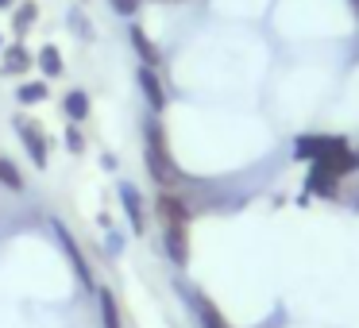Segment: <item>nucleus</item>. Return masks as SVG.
Instances as JSON below:
<instances>
[{
	"mask_svg": "<svg viewBox=\"0 0 359 328\" xmlns=\"http://www.w3.org/2000/svg\"><path fill=\"white\" fill-rule=\"evenodd\" d=\"M143 135H147V170H151V178H155L163 189L178 186L182 174H178V166H174V158H170V147H166L163 124H158V120H147Z\"/></svg>",
	"mask_w": 359,
	"mask_h": 328,
	"instance_id": "obj_1",
	"label": "nucleus"
},
{
	"mask_svg": "<svg viewBox=\"0 0 359 328\" xmlns=\"http://www.w3.org/2000/svg\"><path fill=\"white\" fill-rule=\"evenodd\" d=\"M348 147V139H340V135H297L294 143V158H302V163H320V158H332L336 151Z\"/></svg>",
	"mask_w": 359,
	"mask_h": 328,
	"instance_id": "obj_2",
	"label": "nucleus"
},
{
	"mask_svg": "<svg viewBox=\"0 0 359 328\" xmlns=\"http://www.w3.org/2000/svg\"><path fill=\"white\" fill-rule=\"evenodd\" d=\"M55 235H58V243H62V251H66V259H70V266H74V274H78V282H81L86 289H97L93 271H89L86 255H81V247H78V240L70 235V228H66L62 220H55Z\"/></svg>",
	"mask_w": 359,
	"mask_h": 328,
	"instance_id": "obj_3",
	"label": "nucleus"
},
{
	"mask_svg": "<svg viewBox=\"0 0 359 328\" xmlns=\"http://www.w3.org/2000/svg\"><path fill=\"white\" fill-rule=\"evenodd\" d=\"M16 132H20V139H24V147H27V155H32V163L43 170V166H47V135H43V128L35 124V120L20 116V120H16Z\"/></svg>",
	"mask_w": 359,
	"mask_h": 328,
	"instance_id": "obj_4",
	"label": "nucleus"
},
{
	"mask_svg": "<svg viewBox=\"0 0 359 328\" xmlns=\"http://www.w3.org/2000/svg\"><path fill=\"white\" fill-rule=\"evenodd\" d=\"M163 243H166V255L174 259V266L189 263V232H186V224H163Z\"/></svg>",
	"mask_w": 359,
	"mask_h": 328,
	"instance_id": "obj_5",
	"label": "nucleus"
},
{
	"mask_svg": "<svg viewBox=\"0 0 359 328\" xmlns=\"http://www.w3.org/2000/svg\"><path fill=\"white\" fill-rule=\"evenodd\" d=\"M305 189L317 193V197H336L340 193V174H332L325 163H313L309 178H305Z\"/></svg>",
	"mask_w": 359,
	"mask_h": 328,
	"instance_id": "obj_6",
	"label": "nucleus"
},
{
	"mask_svg": "<svg viewBox=\"0 0 359 328\" xmlns=\"http://www.w3.org/2000/svg\"><path fill=\"white\" fill-rule=\"evenodd\" d=\"M120 205H124L128 220H132V232L143 235V228H147V217H143V201H140V189L132 186V182H120Z\"/></svg>",
	"mask_w": 359,
	"mask_h": 328,
	"instance_id": "obj_7",
	"label": "nucleus"
},
{
	"mask_svg": "<svg viewBox=\"0 0 359 328\" xmlns=\"http://www.w3.org/2000/svg\"><path fill=\"white\" fill-rule=\"evenodd\" d=\"M155 209H158V220H163V224H189V205L182 201V197H174L170 189L158 193Z\"/></svg>",
	"mask_w": 359,
	"mask_h": 328,
	"instance_id": "obj_8",
	"label": "nucleus"
},
{
	"mask_svg": "<svg viewBox=\"0 0 359 328\" xmlns=\"http://www.w3.org/2000/svg\"><path fill=\"white\" fill-rule=\"evenodd\" d=\"M140 89H143V97H147L151 112H166V89H163V81H158V74L151 70V66H140Z\"/></svg>",
	"mask_w": 359,
	"mask_h": 328,
	"instance_id": "obj_9",
	"label": "nucleus"
},
{
	"mask_svg": "<svg viewBox=\"0 0 359 328\" xmlns=\"http://www.w3.org/2000/svg\"><path fill=\"white\" fill-rule=\"evenodd\" d=\"M128 39H132V47H135V55H140L143 66H151V70H158V66H163V55H158V47L147 39V32H143L140 24L128 27Z\"/></svg>",
	"mask_w": 359,
	"mask_h": 328,
	"instance_id": "obj_10",
	"label": "nucleus"
},
{
	"mask_svg": "<svg viewBox=\"0 0 359 328\" xmlns=\"http://www.w3.org/2000/svg\"><path fill=\"white\" fill-rule=\"evenodd\" d=\"M62 109H66V116H70L74 124H81V120L89 116V93L86 89H70V93L62 97Z\"/></svg>",
	"mask_w": 359,
	"mask_h": 328,
	"instance_id": "obj_11",
	"label": "nucleus"
},
{
	"mask_svg": "<svg viewBox=\"0 0 359 328\" xmlns=\"http://www.w3.org/2000/svg\"><path fill=\"white\" fill-rule=\"evenodd\" d=\"M27 66H32V50H27L24 43L4 47V74H24Z\"/></svg>",
	"mask_w": 359,
	"mask_h": 328,
	"instance_id": "obj_12",
	"label": "nucleus"
},
{
	"mask_svg": "<svg viewBox=\"0 0 359 328\" xmlns=\"http://www.w3.org/2000/svg\"><path fill=\"white\" fill-rule=\"evenodd\" d=\"M35 20H39V0H24V4L16 8V16H12V24H16V35H27Z\"/></svg>",
	"mask_w": 359,
	"mask_h": 328,
	"instance_id": "obj_13",
	"label": "nucleus"
},
{
	"mask_svg": "<svg viewBox=\"0 0 359 328\" xmlns=\"http://www.w3.org/2000/svg\"><path fill=\"white\" fill-rule=\"evenodd\" d=\"M39 70L47 74V78H58V74H62V50H58L55 43L39 47Z\"/></svg>",
	"mask_w": 359,
	"mask_h": 328,
	"instance_id": "obj_14",
	"label": "nucleus"
},
{
	"mask_svg": "<svg viewBox=\"0 0 359 328\" xmlns=\"http://www.w3.org/2000/svg\"><path fill=\"white\" fill-rule=\"evenodd\" d=\"M47 81H24V86H20V93H16V101L20 104H43L47 101Z\"/></svg>",
	"mask_w": 359,
	"mask_h": 328,
	"instance_id": "obj_15",
	"label": "nucleus"
},
{
	"mask_svg": "<svg viewBox=\"0 0 359 328\" xmlns=\"http://www.w3.org/2000/svg\"><path fill=\"white\" fill-rule=\"evenodd\" d=\"M197 313H201V324L205 328H228V320L220 317V309L209 301V297H201V294H197Z\"/></svg>",
	"mask_w": 359,
	"mask_h": 328,
	"instance_id": "obj_16",
	"label": "nucleus"
},
{
	"mask_svg": "<svg viewBox=\"0 0 359 328\" xmlns=\"http://www.w3.org/2000/svg\"><path fill=\"white\" fill-rule=\"evenodd\" d=\"M97 297H101V320H104V328H120V309H116V297H112L109 289H97Z\"/></svg>",
	"mask_w": 359,
	"mask_h": 328,
	"instance_id": "obj_17",
	"label": "nucleus"
},
{
	"mask_svg": "<svg viewBox=\"0 0 359 328\" xmlns=\"http://www.w3.org/2000/svg\"><path fill=\"white\" fill-rule=\"evenodd\" d=\"M0 182H4L8 189H24V174L16 170L12 158H0Z\"/></svg>",
	"mask_w": 359,
	"mask_h": 328,
	"instance_id": "obj_18",
	"label": "nucleus"
},
{
	"mask_svg": "<svg viewBox=\"0 0 359 328\" xmlns=\"http://www.w3.org/2000/svg\"><path fill=\"white\" fill-rule=\"evenodd\" d=\"M140 4L143 0H109V8L116 12V16H124V20H132L135 12H140Z\"/></svg>",
	"mask_w": 359,
	"mask_h": 328,
	"instance_id": "obj_19",
	"label": "nucleus"
},
{
	"mask_svg": "<svg viewBox=\"0 0 359 328\" xmlns=\"http://www.w3.org/2000/svg\"><path fill=\"white\" fill-rule=\"evenodd\" d=\"M66 147H70L74 155H81V151H86V139H81L78 128H66Z\"/></svg>",
	"mask_w": 359,
	"mask_h": 328,
	"instance_id": "obj_20",
	"label": "nucleus"
},
{
	"mask_svg": "<svg viewBox=\"0 0 359 328\" xmlns=\"http://www.w3.org/2000/svg\"><path fill=\"white\" fill-rule=\"evenodd\" d=\"M8 8H16V0H0V12H8Z\"/></svg>",
	"mask_w": 359,
	"mask_h": 328,
	"instance_id": "obj_21",
	"label": "nucleus"
},
{
	"mask_svg": "<svg viewBox=\"0 0 359 328\" xmlns=\"http://www.w3.org/2000/svg\"><path fill=\"white\" fill-rule=\"evenodd\" d=\"M351 8H355V16H359V0H351Z\"/></svg>",
	"mask_w": 359,
	"mask_h": 328,
	"instance_id": "obj_22",
	"label": "nucleus"
},
{
	"mask_svg": "<svg viewBox=\"0 0 359 328\" xmlns=\"http://www.w3.org/2000/svg\"><path fill=\"white\" fill-rule=\"evenodd\" d=\"M158 4H178V0H158Z\"/></svg>",
	"mask_w": 359,
	"mask_h": 328,
	"instance_id": "obj_23",
	"label": "nucleus"
},
{
	"mask_svg": "<svg viewBox=\"0 0 359 328\" xmlns=\"http://www.w3.org/2000/svg\"><path fill=\"white\" fill-rule=\"evenodd\" d=\"M0 50H4V35H0Z\"/></svg>",
	"mask_w": 359,
	"mask_h": 328,
	"instance_id": "obj_24",
	"label": "nucleus"
}]
</instances>
